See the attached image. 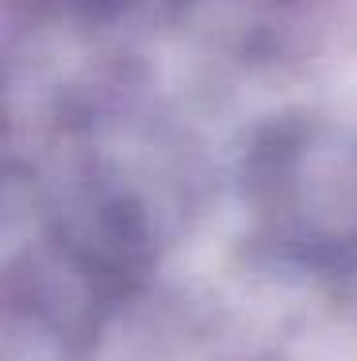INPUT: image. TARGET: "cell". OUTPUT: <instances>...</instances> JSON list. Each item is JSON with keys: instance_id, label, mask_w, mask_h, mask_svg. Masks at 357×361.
<instances>
[]
</instances>
